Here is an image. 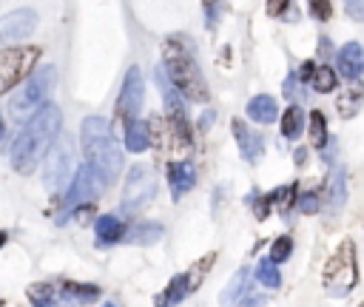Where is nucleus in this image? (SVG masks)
<instances>
[{
  "instance_id": "f257e3e1",
  "label": "nucleus",
  "mask_w": 364,
  "mask_h": 307,
  "mask_svg": "<svg viewBox=\"0 0 364 307\" xmlns=\"http://www.w3.org/2000/svg\"><path fill=\"white\" fill-rule=\"evenodd\" d=\"M60 125H63V114L57 106L52 103H43L20 128V134L12 145V165L20 173H31L34 165L43 159V154L52 148V143L60 134Z\"/></svg>"
},
{
  "instance_id": "f03ea898",
  "label": "nucleus",
  "mask_w": 364,
  "mask_h": 307,
  "mask_svg": "<svg viewBox=\"0 0 364 307\" xmlns=\"http://www.w3.org/2000/svg\"><path fill=\"white\" fill-rule=\"evenodd\" d=\"M80 137H83V154H85L88 165L100 173L103 183H111L122 171V148L114 137L108 120H103V117L83 120Z\"/></svg>"
},
{
  "instance_id": "7ed1b4c3",
  "label": "nucleus",
  "mask_w": 364,
  "mask_h": 307,
  "mask_svg": "<svg viewBox=\"0 0 364 307\" xmlns=\"http://www.w3.org/2000/svg\"><path fill=\"white\" fill-rule=\"evenodd\" d=\"M162 69L168 80L182 92V97H188L191 103H205L208 100V83L194 60V52L188 43H182V37H168L162 46Z\"/></svg>"
},
{
  "instance_id": "20e7f679",
  "label": "nucleus",
  "mask_w": 364,
  "mask_h": 307,
  "mask_svg": "<svg viewBox=\"0 0 364 307\" xmlns=\"http://www.w3.org/2000/svg\"><path fill=\"white\" fill-rule=\"evenodd\" d=\"M325 290L330 296H347L358 285V262H356V245L344 239L325 265Z\"/></svg>"
},
{
  "instance_id": "39448f33",
  "label": "nucleus",
  "mask_w": 364,
  "mask_h": 307,
  "mask_svg": "<svg viewBox=\"0 0 364 307\" xmlns=\"http://www.w3.org/2000/svg\"><path fill=\"white\" fill-rule=\"evenodd\" d=\"M52 85H55V66H46V69L29 74L18 97H12V103H9V114L15 120H29V114L46 103Z\"/></svg>"
},
{
  "instance_id": "423d86ee",
  "label": "nucleus",
  "mask_w": 364,
  "mask_h": 307,
  "mask_svg": "<svg viewBox=\"0 0 364 307\" xmlns=\"http://www.w3.org/2000/svg\"><path fill=\"white\" fill-rule=\"evenodd\" d=\"M40 60L37 46H12L0 52V94L12 92L18 83H23Z\"/></svg>"
},
{
  "instance_id": "0eeeda50",
  "label": "nucleus",
  "mask_w": 364,
  "mask_h": 307,
  "mask_svg": "<svg viewBox=\"0 0 364 307\" xmlns=\"http://www.w3.org/2000/svg\"><path fill=\"white\" fill-rule=\"evenodd\" d=\"M157 85L162 92V106H165V117L171 122L174 137L179 140V145H191V125H188V108L186 100H182V92L168 80L165 69L157 66Z\"/></svg>"
},
{
  "instance_id": "6e6552de",
  "label": "nucleus",
  "mask_w": 364,
  "mask_h": 307,
  "mask_svg": "<svg viewBox=\"0 0 364 307\" xmlns=\"http://www.w3.org/2000/svg\"><path fill=\"white\" fill-rule=\"evenodd\" d=\"M157 194V177L148 165H136L131 168L128 180H125V191H122V210L125 213H134L146 208Z\"/></svg>"
},
{
  "instance_id": "1a4fd4ad",
  "label": "nucleus",
  "mask_w": 364,
  "mask_h": 307,
  "mask_svg": "<svg viewBox=\"0 0 364 307\" xmlns=\"http://www.w3.org/2000/svg\"><path fill=\"white\" fill-rule=\"evenodd\" d=\"M71 157H74V148H71L69 137H60V140L52 143V151H49V157H46V171H43V183L49 191H57L69 183Z\"/></svg>"
},
{
  "instance_id": "9d476101",
  "label": "nucleus",
  "mask_w": 364,
  "mask_h": 307,
  "mask_svg": "<svg viewBox=\"0 0 364 307\" xmlns=\"http://www.w3.org/2000/svg\"><path fill=\"white\" fill-rule=\"evenodd\" d=\"M143 97H146L143 71L134 66V69H128V74H125L122 92H120V100H117V120H122V122L136 120V114H140V108H143Z\"/></svg>"
},
{
  "instance_id": "9b49d317",
  "label": "nucleus",
  "mask_w": 364,
  "mask_h": 307,
  "mask_svg": "<svg viewBox=\"0 0 364 307\" xmlns=\"http://www.w3.org/2000/svg\"><path fill=\"white\" fill-rule=\"evenodd\" d=\"M100 185H106V183L100 180V173L91 168V165H80L77 177H74V185H71V191L66 194L63 210H66V213H74L77 205H83V202H94V197L100 194Z\"/></svg>"
},
{
  "instance_id": "f8f14e48",
  "label": "nucleus",
  "mask_w": 364,
  "mask_h": 307,
  "mask_svg": "<svg viewBox=\"0 0 364 307\" xmlns=\"http://www.w3.org/2000/svg\"><path fill=\"white\" fill-rule=\"evenodd\" d=\"M37 29V15L31 9H18L0 17V40L4 43H18L26 40Z\"/></svg>"
},
{
  "instance_id": "ddd939ff",
  "label": "nucleus",
  "mask_w": 364,
  "mask_h": 307,
  "mask_svg": "<svg viewBox=\"0 0 364 307\" xmlns=\"http://www.w3.org/2000/svg\"><path fill=\"white\" fill-rule=\"evenodd\" d=\"M100 296V287L94 285H80V282H57L52 285V304H66V307H80Z\"/></svg>"
},
{
  "instance_id": "4468645a",
  "label": "nucleus",
  "mask_w": 364,
  "mask_h": 307,
  "mask_svg": "<svg viewBox=\"0 0 364 307\" xmlns=\"http://www.w3.org/2000/svg\"><path fill=\"white\" fill-rule=\"evenodd\" d=\"M168 185H171V197L179 199L186 191H191L197 185V171L191 162H174L168 165Z\"/></svg>"
},
{
  "instance_id": "2eb2a0df",
  "label": "nucleus",
  "mask_w": 364,
  "mask_h": 307,
  "mask_svg": "<svg viewBox=\"0 0 364 307\" xmlns=\"http://www.w3.org/2000/svg\"><path fill=\"white\" fill-rule=\"evenodd\" d=\"M339 74L347 77L350 83L364 74V49L358 46V43H347V46H342V52H339Z\"/></svg>"
},
{
  "instance_id": "dca6fc26",
  "label": "nucleus",
  "mask_w": 364,
  "mask_h": 307,
  "mask_svg": "<svg viewBox=\"0 0 364 307\" xmlns=\"http://www.w3.org/2000/svg\"><path fill=\"white\" fill-rule=\"evenodd\" d=\"M234 137H237V143H239V154L248 159V162H259V157H262V137L259 134H253V131L242 122V120H234Z\"/></svg>"
},
{
  "instance_id": "f3484780",
  "label": "nucleus",
  "mask_w": 364,
  "mask_h": 307,
  "mask_svg": "<svg viewBox=\"0 0 364 307\" xmlns=\"http://www.w3.org/2000/svg\"><path fill=\"white\" fill-rule=\"evenodd\" d=\"M191 293V282H188V273H176L171 282H168V287L162 290V293H157V299H154V304L157 307H176L182 299H186Z\"/></svg>"
},
{
  "instance_id": "a211bd4d",
  "label": "nucleus",
  "mask_w": 364,
  "mask_h": 307,
  "mask_svg": "<svg viewBox=\"0 0 364 307\" xmlns=\"http://www.w3.org/2000/svg\"><path fill=\"white\" fill-rule=\"evenodd\" d=\"M248 117L253 122H259V125H270L273 120L279 117V106H276V100H273V97L259 94V97H253L248 103Z\"/></svg>"
},
{
  "instance_id": "6ab92c4d",
  "label": "nucleus",
  "mask_w": 364,
  "mask_h": 307,
  "mask_svg": "<svg viewBox=\"0 0 364 307\" xmlns=\"http://www.w3.org/2000/svg\"><path fill=\"white\" fill-rule=\"evenodd\" d=\"M148 145H151V140H148V125H146L143 120L125 122V148H128L131 154H143V151H148Z\"/></svg>"
},
{
  "instance_id": "aec40b11",
  "label": "nucleus",
  "mask_w": 364,
  "mask_h": 307,
  "mask_svg": "<svg viewBox=\"0 0 364 307\" xmlns=\"http://www.w3.org/2000/svg\"><path fill=\"white\" fill-rule=\"evenodd\" d=\"M361 103H364V89H361L358 80H353L350 89L342 92V97L336 100V108H339V114H342L344 120H353V117L358 114V108H361Z\"/></svg>"
},
{
  "instance_id": "412c9836",
  "label": "nucleus",
  "mask_w": 364,
  "mask_h": 307,
  "mask_svg": "<svg viewBox=\"0 0 364 307\" xmlns=\"http://www.w3.org/2000/svg\"><path fill=\"white\" fill-rule=\"evenodd\" d=\"M347 199V173L342 165H336L330 171V183H328V202H330V210H339Z\"/></svg>"
},
{
  "instance_id": "4be33fe9",
  "label": "nucleus",
  "mask_w": 364,
  "mask_h": 307,
  "mask_svg": "<svg viewBox=\"0 0 364 307\" xmlns=\"http://www.w3.org/2000/svg\"><path fill=\"white\" fill-rule=\"evenodd\" d=\"M248 282H251V271H248V268H239L237 276L231 279V285H227V287L222 290V296H219L222 307H234V304H239V299H242L245 290H248Z\"/></svg>"
},
{
  "instance_id": "5701e85b",
  "label": "nucleus",
  "mask_w": 364,
  "mask_h": 307,
  "mask_svg": "<svg viewBox=\"0 0 364 307\" xmlns=\"http://www.w3.org/2000/svg\"><path fill=\"white\" fill-rule=\"evenodd\" d=\"M122 239L128 245H154L162 239V225L157 222H140V225H134L128 234H122Z\"/></svg>"
},
{
  "instance_id": "b1692460",
  "label": "nucleus",
  "mask_w": 364,
  "mask_h": 307,
  "mask_svg": "<svg viewBox=\"0 0 364 307\" xmlns=\"http://www.w3.org/2000/svg\"><path fill=\"white\" fill-rule=\"evenodd\" d=\"M94 231H97V242L100 245H111V242H120L122 239V222L114 216V213H106V216H100L97 219V225H94Z\"/></svg>"
},
{
  "instance_id": "393cba45",
  "label": "nucleus",
  "mask_w": 364,
  "mask_h": 307,
  "mask_svg": "<svg viewBox=\"0 0 364 307\" xmlns=\"http://www.w3.org/2000/svg\"><path fill=\"white\" fill-rule=\"evenodd\" d=\"M304 131V111L299 106H290L282 117V137L285 140H299Z\"/></svg>"
},
{
  "instance_id": "a878e982",
  "label": "nucleus",
  "mask_w": 364,
  "mask_h": 307,
  "mask_svg": "<svg viewBox=\"0 0 364 307\" xmlns=\"http://www.w3.org/2000/svg\"><path fill=\"white\" fill-rule=\"evenodd\" d=\"M313 89L318 92V94H330V92H336V85H339V74L330 69V66H318L316 71H313Z\"/></svg>"
},
{
  "instance_id": "bb28decb",
  "label": "nucleus",
  "mask_w": 364,
  "mask_h": 307,
  "mask_svg": "<svg viewBox=\"0 0 364 307\" xmlns=\"http://www.w3.org/2000/svg\"><path fill=\"white\" fill-rule=\"evenodd\" d=\"M310 143L316 148H325L330 140H328V120L322 111H313L310 114Z\"/></svg>"
},
{
  "instance_id": "cd10ccee",
  "label": "nucleus",
  "mask_w": 364,
  "mask_h": 307,
  "mask_svg": "<svg viewBox=\"0 0 364 307\" xmlns=\"http://www.w3.org/2000/svg\"><path fill=\"white\" fill-rule=\"evenodd\" d=\"M256 279H259V285H265V287H270V290H276V287L282 285V276H279V271H276V262L262 259L259 268H256Z\"/></svg>"
},
{
  "instance_id": "c85d7f7f",
  "label": "nucleus",
  "mask_w": 364,
  "mask_h": 307,
  "mask_svg": "<svg viewBox=\"0 0 364 307\" xmlns=\"http://www.w3.org/2000/svg\"><path fill=\"white\" fill-rule=\"evenodd\" d=\"M290 250H293V239L290 236H279L276 242L270 245V262H276V265H279V262H285L290 256Z\"/></svg>"
},
{
  "instance_id": "c756f323",
  "label": "nucleus",
  "mask_w": 364,
  "mask_h": 307,
  "mask_svg": "<svg viewBox=\"0 0 364 307\" xmlns=\"http://www.w3.org/2000/svg\"><path fill=\"white\" fill-rule=\"evenodd\" d=\"M270 197H273V202L279 205L282 213H288L290 205H293V199H296V185H285V188H279V191H273Z\"/></svg>"
},
{
  "instance_id": "7c9ffc66",
  "label": "nucleus",
  "mask_w": 364,
  "mask_h": 307,
  "mask_svg": "<svg viewBox=\"0 0 364 307\" xmlns=\"http://www.w3.org/2000/svg\"><path fill=\"white\" fill-rule=\"evenodd\" d=\"M307 6H310V15L318 20V23H325L330 20L333 15V6H330V0H307Z\"/></svg>"
},
{
  "instance_id": "2f4dec72",
  "label": "nucleus",
  "mask_w": 364,
  "mask_h": 307,
  "mask_svg": "<svg viewBox=\"0 0 364 307\" xmlns=\"http://www.w3.org/2000/svg\"><path fill=\"white\" fill-rule=\"evenodd\" d=\"M299 210L302 213H318V194L316 191H307L299 197Z\"/></svg>"
},
{
  "instance_id": "473e14b6",
  "label": "nucleus",
  "mask_w": 364,
  "mask_h": 307,
  "mask_svg": "<svg viewBox=\"0 0 364 307\" xmlns=\"http://www.w3.org/2000/svg\"><path fill=\"white\" fill-rule=\"evenodd\" d=\"M270 205H273V197L267 194V197H262V199H256V205H253V213H256V219H267V213H270Z\"/></svg>"
},
{
  "instance_id": "72a5a7b5",
  "label": "nucleus",
  "mask_w": 364,
  "mask_h": 307,
  "mask_svg": "<svg viewBox=\"0 0 364 307\" xmlns=\"http://www.w3.org/2000/svg\"><path fill=\"white\" fill-rule=\"evenodd\" d=\"M344 6L353 20H364V0H344Z\"/></svg>"
},
{
  "instance_id": "f704fd0d",
  "label": "nucleus",
  "mask_w": 364,
  "mask_h": 307,
  "mask_svg": "<svg viewBox=\"0 0 364 307\" xmlns=\"http://www.w3.org/2000/svg\"><path fill=\"white\" fill-rule=\"evenodd\" d=\"M288 6H290V0H267V15L270 17H279V15H285Z\"/></svg>"
},
{
  "instance_id": "c9c22d12",
  "label": "nucleus",
  "mask_w": 364,
  "mask_h": 307,
  "mask_svg": "<svg viewBox=\"0 0 364 307\" xmlns=\"http://www.w3.org/2000/svg\"><path fill=\"white\" fill-rule=\"evenodd\" d=\"M74 210H77V222H83V225H85L88 219L94 216V202H83V205H77Z\"/></svg>"
},
{
  "instance_id": "e433bc0d",
  "label": "nucleus",
  "mask_w": 364,
  "mask_h": 307,
  "mask_svg": "<svg viewBox=\"0 0 364 307\" xmlns=\"http://www.w3.org/2000/svg\"><path fill=\"white\" fill-rule=\"evenodd\" d=\"M313 71H316V63H313V60H304V63L299 66V74H296L299 83H310V80H313Z\"/></svg>"
},
{
  "instance_id": "4c0bfd02",
  "label": "nucleus",
  "mask_w": 364,
  "mask_h": 307,
  "mask_svg": "<svg viewBox=\"0 0 364 307\" xmlns=\"http://www.w3.org/2000/svg\"><path fill=\"white\" fill-rule=\"evenodd\" d=\"M202 3H205V20L214 29V23H216V0H202Z\"/></svg>"
},
{
  "instance_id": "58836bf2",
  "label": "nucleus",
  "mask_w": 364,
  "mask_h": 307,
  "mask_svg": "<svg viewBox=\"0 0 364 307\" xmlns=\"http://www.w3.org/2000/svg\"><path fill=\"white\" fill-rule=\"evenodd\" d=\"M296 85H299V77H296V74H290V77L285 80V94H288L290 100H293V97H296V92H299Z\"/></svg>"
},
{
  "instance_id": "ea45409f",
  "label": "nucleus",
  "mask_w": 364,
  "mask_h": 307,
  "mask_svg": "<svg viewBox=\"0 0 364 307\" xmlns=\"http://www.w3.org/2000/svg\"><path fill=\"white\" fill-rule=\"evenodd\" d=\"M333 52V43L328 40V37H322V40H318V55H322V57H328Z\"/></svg>"
},
{
  "instance_id": "a19ab883",
  "label": "nucleus",
  "mask_w": 364,
  "mask_h": 307,
  "mask_svg": "<svg viewBox=\"0 0 364 307\" xmlns=\"http://www.w3.org/2000/svg\"><path fill=\"white\" fill-rule=\"evenodd\" d=\"M211 120H214V111H208V114H202V128H211Z\"/></svg>"
},
{
  "instance_id": "79ce46f5",
  "label": "nucleus",
  "mask_w": 364,
  "mask_h": 307,
  "mask_svg": "<svg viewBox=\"0 0 364 307\" xmlns=\"http://www.w3.org/2000/svg\"><path fill=\"white\" fill-rule=\"evenodd\" d=\"M304 159H307V151L299 148V151H296V165H304Z\"/></svg>"
},
{
  "instance_id": "37998d69",
  "label": "nucleus",
  "mask_w": 364,
  "mask_h": 307,
  "mask_svg": "<svg viewBox=\"0 0 364 307\" xmlns=\"http://www.w3.org/2000/svg\"><path fill=\"white\" fill-rule=\"evenodd\" d=\"M6 239H9V236H6L4 231H0V248H4V245H6Z\"/></svg>"
},
{
  "instance_id": "c03bdc74",
  "label": "nucleus",
  "mask_w": 364,
  "mask_h": 307,
  "mask_svg": "<svg viewBox=\"0 0 364 307\" xmlns=\"http://www.w3.org/2000/svg\"><path fill=\"white\" fill-rule=\"evenodd\" d=\"M4 134H6V128H4V120H0V140H4Z\"/></svg>"
},
{
  "instance_id": "a18cd8bd",
  "label": "nucleus",
  "mask_w": 364,
  "mask_h": 307,
  "mask_svg": "<svg viewBox=\"0 0 364 307\" xmlns=\"http://www.w3.org/2000/svg\"><path fill=\"white\" fill-rule=\"evenodd\" d=\"M34 307H49V304H34Z\"/></svg>"
},
{
  "instance_id": "49530a36",
  "label": "nucleus",
  "mask_w": 364,
  "mask_h": 307,
  "mask_svg": "<svg viewBox=\"0 0 364 307\" xmlns=\"http://www.w3.org/2000/svg\"><path fill=\"white\" fill-rule=\"evenodd\" d=\"M106 307H114V304H106Z\"/></svg>"
},
{
  "instance_id": "de8ad7c7",
  "label": "nucleus",
  "mask_w": 364,
  "mask_h": 307,
  "mask_svg": "<svg viewBox=\"0 0 364 307\" xmlns=\"http://www.w3.org/2000/svg\"><path fill=\"white\" fill-rule=\"evenodd\" d=\"M358 307H364V301H361V304H358Z\"/></svg>"
},
{
  "instance_id": "09e8293b",
  "label": "nucleus",
  "mask_w": 364,
  "mask_h": 307,
  "mask_svg": "<svg viewBox=\"0 0 364 307\" xmlns=\"http://www.w3.org/2000/svg\"><path fill=\"white\" fill-rule=\"evenodd\" d=\"M0 307H4V301H0Z\"/></svg>"
}]
</instances>
